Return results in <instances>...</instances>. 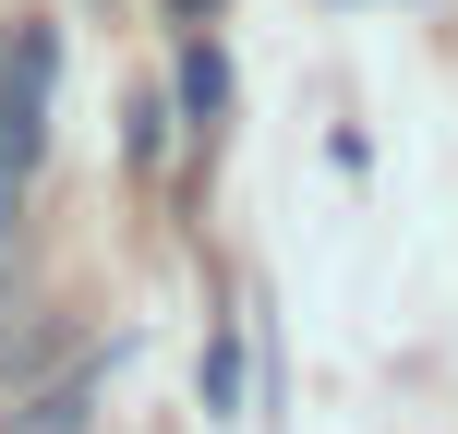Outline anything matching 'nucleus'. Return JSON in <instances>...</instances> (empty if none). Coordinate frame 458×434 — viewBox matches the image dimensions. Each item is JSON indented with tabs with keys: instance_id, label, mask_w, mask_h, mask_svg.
<instances>
[{
	"instance_id": "obj_3",
	"label": "nucleus",
	"mask_w": 458,
	"mask_h": 434,
	"mask_svg": "<svg viewBox=\"0 0 458 434\" xmlns=\"http://www.w3.org/2000/svg\"><path fill=\"white\" fill-rule=\"evenodd\" d=\"M13 434H85V387H61V398H24V422Z\"/></svg>"
},
{
	"instance_id": "obj_2",
	"label": "nucleus",
	"mask_w": 458,
	"mask_h": 434,
	"mask_svg": "<svg viewBox=\"0 0 458 434\" xmlns=\"http://www.w3.org/2000/svg\"><path fill=\"white\" fill-rule=\"evenodd\" d=\"M182 109H193V121L229 109V61H217V48H193V61H182Z\"/></svg>"
},
{
	"instance_id": "obj_1",
	"label": "nucleus",
	"mask_w": 458,
	"mask_h": 434,
	"mask_svg": "<svg viewBox=\"0 0 458 434\" xmlns=\"http://www.w3.org/2000/svg\"><path fill=\"white\" fill-rule=\"evenodd\" d=\"M206 411L242 422V338H229V326H217V350H206Z\"/></svg>"
},
{
	"instance_id": "obj_5",
	"label": "nucleus",
	"mask_w": 458,
	"mask_h": 434,
	"mask_svg": "<svg viewBox=\"0 0 458 434\" xmlns=\"http://www.w3.org/2000/svg\"><path fill=\"white\" fill-rule=\"evenodd\" d=\"M0 61H13V48H0Z\"/></svg>"
},
{
	"instance_id": "obj_4",
	"label": "nucleus",
	"mask_w": 458,
	"mask_h": 434,
	"mask_svg": "<svg viewBox=\"0 0 458 434\" xmlns=\"http://www.w3.org/2000/svg\"><path fill=\"white\" fill-rule=\"evenodd\" d=\"M169 13H217V0H169Z\"/></svg>"
}]
</instances>
